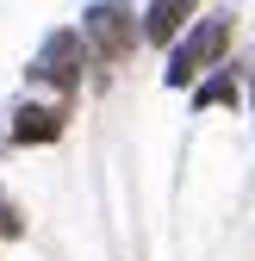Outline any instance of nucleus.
<instances>
[{
	"mask_svg": "<svg viewBox=\"0 0 255 261\" xmlns=\"http://www.w3.org/2000/svg\"><path fill=\"white\" fill-rule=\"evenodd\" d=\"M231 44H237V13H231V7H199L193 19H187V31L168 44L162 87H168V93H187L206 69H218V62L231 56Z\"/></svg>",
	"mask_w": 255,
	"mask_h": 261,
	"instance_id": "nucleus-1",
	"label": "nucleus"
},
{
	"mask_svg": "<svg viewBox=\"0 0 255 261\" xmlns=\"http://www.w3.org/2000/svg\"><path fill=\"white\" fill-rule=\"evenodd\" d=\"M87 69H93V56L81 44V31L75 25H50L38 50H31L25 62V93H44V100H81V87H87Z\"/></svg>",
	"mask_w": 255,
	"mask_h": 261,
	"instance_id": "nucleus-2",
	"label": "nucleus"
},
{
	"mask_svg": "<svg viewBox=\"0 0 255 261\" xmlns=\"http://www.w3.org/2000/svg\"><path fill=\"white\" fill-rule=\"evenodd\" d=\"M75 31H81V44L93 56V69H124V62L143 50V38H137V7H131V0H87Z\"/></svg>",
	"mask_w": 255,
	"mask_h": 261,
	"instance_id": "nucleus-3",
	"label": "nucleus"
},
{
	"mask_svg": "<svg viewBox=\"0 0 255 261\" xmlns=\"http://www.w3.org/2000/svg\"><path fill=\"white\" fill-rule=\"evenodd\" d=\"M69 118H75V106H69V100L25 93L19 106L0 112V130H7V143H13V149H50V143L69 137Z\"/></svg>",
	"mask_w": 255,
	"mask_h": 261,
	"instance_id": "nucleus-4",
	"label": "nucleus"
},
{
	"mask_svg": "<svg viewBox=\"0 0 255 261\" xmlns=\"http://www.w3.org/2000/svg\"><path fill=\"white\" fill-rule=\"evenodd\" d=\"M187 106H193V112H218V106H243V62L237 56H224V62H218V69H206L193 87H187Z\"/></svg>",
	"mask_w": 255,
	"mask_h": 261,
	"instance_id": "nucleus-5",
	"label": "nucleus"
},
{
	"mask_svg": "<svg viewBox=\"0 0 255 261\" xmlns=\"http://www.w3.org/2000/svg\"><path fill=\"white\" fill-rule=\"evenodd\" d=\"M193 13H199V0H143V7H137V38L156 44V50H168L181 31H187Z\"/></svg>",
	"mask_w": 255,
	"mask_h": 261,
	"instance_id": "nucleus-6",
	"label": "nucleus"
},
{
	"mask_svg": "<svg viewBox=\"0 0 255 261\" xmlns=\"http://www.w3.org/2000/svg\"><path fill=\"white\" fill-rule=\"evenodd\" d=\"M25 230H31V224H25V205L13 199V187L0 180V243H19Z\"/></svg>",
	"mask_w": 255,
	"mask_h": 261,
	"instance_id": "nucleus-7",
	"label": "nucleus"
},
{
	"mask_svg": "<svg viewBox=\"0 0 255 261\" xmlns=\"http://www.w3.org/2000/svg\"><path fill=\"white\" fill-rule=\"evenodd\" d=\"M243 100H249V118H255V50H249V62H243Z\"/></svg>",
	"mask_w": 255,
	"mask_h": 261,
	"instance_id": "nucleus-8",
	"label": "nucleus"
}]
</instances>
